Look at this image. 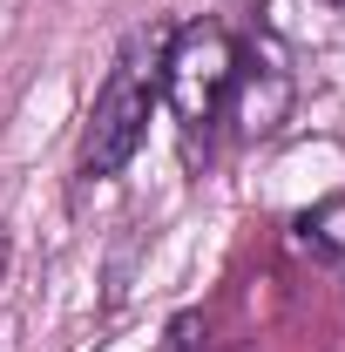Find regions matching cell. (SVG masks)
<instances>
[{
    "mask_svg": "<svg viewBox=\"0 0 345 352\" xmlns=\"http://www.w3.org/2000/svg\"><path fill=\"white\" fill-rule=\"evenodd\" d=\"M0 271H7V223H0Z\"/></svg>",
    "mask_w": 345,
    "mask_h": 352,
    "instance_id": "cell-6",
    "label": "cell"
},
{
    "mask_svg": "<svg viewBox=\"0 0 345 352\" xmlns=\"http://www.w3.org/2000/svg\"><path fill=\"white\" fill-rule=\"evenodd\" d=\"M325 7H345V0H325Z\"/></svg>",
    "mask_w": 345,
    "mask_h": 352,
    "instance_id": "cell-7",
    "label": "cell"
},
{
    "mask_svg": "<svg viewBox=\"0 0 345 352\" xmlns=\"http://www.w3.org/2000/svg\"><path fill=\"white\" fill-rule=\"evenodd\" d=\"M163 28H142L122 41L109 82L95 88V109L82 122V149H75V170L82 183H109V176L129 170V156L149 135V109L163 102Z\"/></svg>",
    "mask_w": 345,
    "mask_h": 352,
    "instance_id": "cell-1",
    "label": "cell"
},
{
    "mask_svg": "<svg viewBox=\"0 0 345 352\" xmlns=\"http://www.w3.org/2000/svg\"><path fill=\"white\" fill-rule=\"evenodd\" d=\"M163 352H203V318H197V311H176Z\"/></svg>",
    "mask_w": 345,
    "mask_h": 352,
    "instance_id": "cell-5",
    "label": "cell"
},
{
    "mask_svg": "<svg viewBox=\"0 0 345 352\" xmlns=\"http://www.w3.org/2000/svg\"><path fill=\"white\" fill-rule=\"evenodd\" d=\"M230 116H237V135H244V142L271 135L285 116H291V68L278 61V47H271V41H251V54H237Z\"/></svg>",
    "mask_w": 345,
    "mask_h": 352,
    "instance_id": "cell-3",
    "label": "cell"
},
{
    "mask_svg": "<svg viewBox=\"0 0 345 352\" xmlns=\"http://www.w3.org/2000/svg\"><path fill=\"white\" fill-rule=\"evenodd\" d=\"M237 82V41L223 21H190L163 41V102H170L183 142L197 149V135H210V122L230 102Z\"/></svg>",
    "mask_w": 345,
    "mask_h": 352,
    "instance_id": "cell-2",
    "label": "cell"
},
{
    "mask_svg": "<svg viewBox=\"0 0 345 352\" xmlns=\"http://www.w3.org/2000/svg\"><path fill=\"white\" fill-rule=\"evenodd\" d=\"M298 251H311L318 264H345V190L298 217Z\"/></svg>",
    "mask_w": 345,
    "mask_h": 352,
    "instance_id": "cell-4",
    "label": "cell"
}]
</instances>
